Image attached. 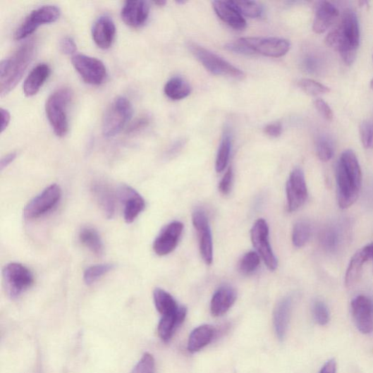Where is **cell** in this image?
<instances>
[{"mask_svg": "<svg viewBox=\"0 0 373 373\" xmlns=\"http://www.w3.org/2000/svg\"><path fill=\"white\" fill-rule=\"evenodd\" d=\"M338 202L339 207L348 209L358 200L362 186V171L352 149L342 153L336 169Z\"/></svg>", "mask_w": 373, "mask_h": 373, "instance_id": "obj_1", "label": "cell"}, {"mask_svg": "<svg viewBox=\"0 0 373 373\" xmlns=\"http://www.w3.org/2000/svg\"><path fill=\"white\" fill-rule=\"evenodd\" d=\"M325 42L336 50L347 65L353 64L356 59L360 42L359 20L355 12L350 8L343 11L341 25L331 31Z\"/></svg>", "mask_w": 373, "mask_h": 373, "instance_id": "obj_2", "label": "cell"}, {"mask_svg": "<svg viewBox=\"0 0 373 373\" xmlns=\"http://www.w3.org/2000/svg\"><path fill=\"white\" fill-rule=\"evenodd\" d=\"M33 40L21 46L11 56L0 63V95L9 94L23 77L35 54Z\"/></svg>", "mask_w": 373, "mask_h": 373, "instance_id": "obj_3", "label": "cell"}, {"mask_svg": "<svg viewBox=\"0 0 373 373\" xmlns=\"http://www.w3.org/2000/svg\"><path fill=\"white\" fill-rule=\"evenodd\" d=\"M73 97L68 87H61L54 92L48 99L46 112L55 134L63 137L68 134L69 121L67 109Z\"/></svg>", "mask_w": 373, "mask_h": 373, "instance_id": "obj_4", "label": "cell"}, {"mask_svg": "<svg viewBox=\"0 0 373 373\" xmlns=\"http://www.w3.org/2000/svg\"><path fill=\"white\" fill-rule=\"evenodd\" d=\"M133 115V107L123 97L116 99L106 109L102 123V133L105 137L118 135Z\"/></svg>", "mask_w": 373, "mask_h": 373, "instance_id": "obj_5", "label": "cell"}, {"mask_svg": "<svg viewBox=\"0 0 373 373\" xmlns=\"http://www.w3.org/2000/svg\"><path fill=\"white\" fill-rule=\"evenodd\" d=\"M188 48L192 54L211 73L237 80L245 78V74L243 71L234 67L224 58L192 42L189 43Z\"/></svg>", "mask_w": 373, "mask_h": 373, "instance_id": "obj_6", "label": "cell"}, {"mask_svg": "<svg viewBox=\"0 0 373 373\" xmlns=\"http://www.w3.org/2000/svg\"><path fill=\"white\" fill-rule=\"evenodd\" d=\"M3 277L6 293L11 299L18 298L34 283L30 270L18 262L8 264L3 271Z\"/></svg>", "mask_w": 373, "mask_h": 373, "instance_id": "obj_7", "label": "cell"}, {"mask_svg": "<svg viewBox=\"0 0 373 373\" xmlns=\"http://www.w3.org/2000/svg\"><path fill=\"white\" fill-rule=\"evenodd\" d=\"M60 15V9L52 6H42L33 11L16 30L14 34L15 39H24L33 34L40 26L54 23Z\"/></svg>", "mask_w": 373, "mask_h": 373, "instance_id": "obj_8", "label": "cell"}, {"mask_svg": "<svg viewBox=\"0 0 373 373\" xmlns=\"http://www.w3.org/2000/svg\"><path fill=\"white\" fill-rule=\"evenodd\" d=\"M250 233L252 245L257 253L271 271L276 270L278 261L269 243V228L265 219H259L254 224Z\"/></svg>", "mask_w": 373, "mask_h": 373, "instance_id": "obj_9", "label": "cell"}, {"mask_svg": "<svg viewBox=\"0 0 373 373\" xmlns=\"http://www.w3.org/2000/svg\"><path fill=\"white\" fill-rule=\"evenodd\" d=\"M72 63L76 71L87 84L101 85L106 77L104 63L96 58L76 54L73 56Z\"/></svg>", "mask_w": 373, "mask_h": 373, "instance_id": "obj_10", "label": "cell"}, {"mask_svg": "<svg viewBox=\"0 0 373 373\" xmlns=\"http://www.w3.org/2000/svg\"><path fill=\"white\" fill-rule=\"evenodd\" d=\"M254 53L278 58L287 54L291 49L288 40L277 37H243L239 39Z\"/></svg>", "mask_w": 373, "mask_h": 373, "instance_id": "obj_11", "label": "cell"}, {"mask_svg": "<svg viewBox=\"0 0 373 373\" xmlns=\"http://www.w3.org/2000/svg\"><path fill=\"white\" fill-rule=\"evenodd\" d=\"M61 190L54 184L44 190L29 202L24 210L27 219H37L51 210L60 201Z\"/></svg>", "mask_w": 373, "mask_h": 373, "instance_id": "obj_12", "label": "cell"}, {"mask_svg": "<svg viewBox=\"0 0 373 373\" xmlns=\"http://www.w3.org/2000/svg\"><path fill=\"white\" fill-rule=\"evenodd\" d=\"M288 210L295 212L299 209L308 197L305 175L300 168L295 169L291 173L286 186Z\"/></svg>", "mask_w": 373, "mask_h": 373, "instance_id": "obj_13", "label": "cell"}, {"mask_svg": "<svg viewBox=\"0 0 373 373\" xmlns=\"http://www.w3.org/2000/svg\"><path fill=\"white\" fill-rule=\"evenodd\" d=\"M353 317L359 331L365 335L373 332V301L365 295H359L350 303Z\"/></svg>", "mask_w": 373, "mask_h": 373, "instance_id": "obj_14", "label": "cell"}, {"mask_svg": "<svg viewBox=\"0 0 373 373\" xmlns=\"http://www.w3.org/2000/svg\"><path fill=\"white\" fill-rule=\"evenodd\" d=\"M192 224L200 240V252L207 265L213 260V244L211 228L205 212L197 209L192 214Z\"/></svg>", "mask_w": 373, "mask_h": 373, "instance_id": "obj_15", "label": "cell"}, {"mask_svg": "<svg viewBox=\"0 0 373 373\" xmlns=\"http://www.w3.org/2000/svg\"><path fill=\"white\" fill-rule=\"evenodd\" d=\"M184 226L181 222H173L166 226L153 244V250L159 256H165L177 247Z\"/></svg>", "mask_w": 373, "mask_h": 373, "instance_id": "obj_16", "label": "cell"}, {"mask_svg": "<svg viewBox=\"0 0 373 373\" xmlns=\"http://www.w3.org/2000/svg\"><path fill=\"white\" fill-rule=\"evenodd\" d=\"M119 197L124 204V219L127 224L133 223L144 211L145 202L133 188L123 185L119 188Z\"/></svg>", "mask_w": 373, "mask_h": 373, "instance_id": "obj_17", "label": "cell"}, {"mask_svg": "<svg viewBox=\"0 0 373 373\" xmlns=\"http://www.w3.org/2000/svg\"><path fill=\"white\" fill-rule=\"evenodd\" d=\"M149 14V6L143 0H131L125 3L121 18L124 23L134 28L142 27L145 24Z\"/></svg>", "mask_w": 373, "mask_h": 373, "instance_id": "obj_18", "label": "cell"}, {"mask_svg": "<svg viewBox=\"0 0 373 373\" xmlns=\"http://www.w3.org/2000/svg\"><path fill=\"white\" fill-rule=\"evenodd\" d=\"M116 35V27L111 17L99 18L92 29V36L96 45L102 49L111 48Z\"/></svg>", "mask_w": 373, "mask_h": 373, "instance_id": "obj_19", "label": "cell"}, {"mask_svg": "<svg viewBox=\"0 0 373 373\" xmlns=\"http://www.w3.org/2000/svg\"><path fill=\"white\" fill-rule=\"evenodd\" d=\"M339 16L338 8L330 2L322 1L317 7L313 30L317 34H323L337 20Z\"/></svg>", "mask_w": 373, "mask_h": 373, "instance_id": "obj_20", "label": "cell"}, {"mask_svg": "<svg viewBox=\"0 0 373 373\" xmlns=\"http://www.w3.org/2000/svg\"><path fill=\"white\" fill-rule=\"evenodd\" d=\"M214 10L217 16L226 25L235 30H244L247 27V22L229 1H214Z\"/></svg>", "mask_w": 373, "mask_h": 373, "instance_id": "obj_21", "label": "cell"}, {"mask_svg": "<svg viewBox=\"0 0 373 373\" xmlns=\"http://www.w3.org/2000/svg\"><path fill=\"white\" fill-rule=\"evenodd\" d=\"M237 298L235 289L224 286L216 291L211 301V312L214 317H221L231 308Z\"/></svg>", "mask_w": 373, "mask_h": 373, "instance_id": "obj_22", "label": "cell"}, {"mask_svg": "<svg viewBox=\"0 0 373 373\" xmlns=\"http://www.w3.org/2000/svg\"><path fill=\"white\" fill-rule=\"evenodd\" d=\"M293 301L291 298H284L280 300L274 313V324L275 331L279 340L286 336L291 319Z\"/></svg>", "mask_w": 373, "mask_h": 373, "instance_id": "obj_23", "label": "cell"}, {"mask_svg": "<svg viewBox=\"0 0 373 373\" xmlns=\"http://www.w3.org/2000/svg\"><path fill=\"white\" fill-rule=\"evenodd\" d=\"M92 192L103 213L108 219L114 217L116 213V196L113 190L102 182L95 183Z\"/></svg>", "mask_w": 373, "mask_h": 373, "instance_id": "obj_24", "label": "cell"}, {"mask_svg": "<svg viewBox=\"0 0 373 373\" xmlns=\"http://www.w3.org/2000/svg\"><path fill=\"white\" fill-rule=\"evenodd\" d=\"M187 309L185 306H180L177 312L162 316L158 327L159 337L164 342H169L177 329L185 321Z\"/></svg>", "mask_w": 373, "mask_h": 373, "instance_id": "obj_25", "label": "cell"}, {"mask_svg": "<svg viewBox=\"0 0 373 373\" xmlns=\"http://www.w3.org/2000/svg\"><path fill=\"white\" fill-rule=\"evenodd\" d=\"M51 71L47 63H39L30 72L24 84L25 94L31 97L36 95L49 79Z\"/></svg>", "mask_w": 373, "mask_h": 373, "instance_id": "obj_26", "label": "cell"}, {"mask_svg": "<svg viewBox=\"0 0 373 373\" xmlns=\"http://www.w3.org/2000/svg\"><path fill=\"white\" fill-rule=\"evenodd\" d=\"M214 335V330L211 325L204 324L195 329L188 340L189 352L191 353L199 352L211 343Z\"/></svg>", "mask_w": 373, "mask_h": 373, "instance_id": "obj_27", "label": "cell"}, {"mask_svg": "<svg viewBox=\"0 0 373 373\" xmlns=\"http://www.w3.org/2000/svg\"><path fill=\"white\" fill-rule=\"evenodd\" d=\"M192 92L190 84L181 77L170 79L164 87L166 96L172 100H181L188 97Z\"/></svg>", "mask_w": 373, "mask_h": 373, "instance_id": "obj_28", "label": "cell"}, {"mask_svg": "<svg viewBox=\"0 0 373 373\" xmlns=\"http://www.w3.org/2000/svg\"><path fill=\"white\" fill-rule=\"evenodd\" d=\"M367 262L361 250L357 252L350 259L346 274L345 283L348 288H352L360 279L365 263Z\"/></svg>", "mask_w": 373, "mask_h": 373, "instance_id": "obj_29", "label": "cell"}, {"mask_svg": "<svg viewBox=\"0 0 373 373\" xmlns=\"http://www.w3.org/2000/svg\"><path fill=\"white\" fill-rule=\"evenodd\" d=\"M155 305L158 312L162 315H168L179 309V305L176 300L165 291L157 288L153 293Z\"/></svg>", "mask_w": 373, "mask_h": 373, "instance_id": "obj_30", "label": "cell"}, {"mask_svg": "<svg viewBox=\"0 0 373 373\" xmlns=\"http://www.w3.org/2000/svg\"><path fill=\"white\" fill-rule=\"evenodd\" d=\"M80 243L98 256L104 254L102 240L97 231L91 228L82 229L79 236Z\"/></svg>", "mask_w": 373, "mask_h": 373, "instance_id": "obj_31", "label": "cell"}, {"mask_svg": "<svg viewBox=\"0 0 373 373\" xmlns=\"http://www.w3.org/2000/svg\"><path fill=\"white\" fill-rule=\"evenodd\" d=\"M312 228L309 222L300 221L295 224L293 231V245L300 248L304 247L310 239Z\"/></svg>", "mask_w": 373, "mask_h": 373, "instance_id": "obj_32", "label": "cell"}, {"mask_svg": "<svg viewBox=\"0 0 373 373\" xmlns=\"http://www.w3.org/2000/svg\"><path fill=\"white\" fill-rule=\"evenodd\" d=\"M231 140L229 134L226 133L219 145L215 163L216 172L221 173L226 168L231 153Z\"/></svg>", "mask_w": 373, "mask_h": 373, "instance_id": "obj_33", "label": "cell"}, {"mask_svg": "<svg viewBox=\"0 0 373 373\" xmlns=\"http://www.w3.org/2000/svg\"><path fill=\"white\" fill-rule=\"evenodd\" d=\"M340 233L334 227H326L320 235V243L323 248L327 251H334L340 243Z\"/></svg>", "mask_w": 373, "mask_h": 373, "instance_id": "obj_34", "label": "cell"}, {"mask_svg": "<svg viewBox=\"0 0 373 373\" xmlns=\"http://www.w3.org/2000/svg\"><path fill=\"white\" fill-rule=\"evenodd\" d=\"M230 4L243 16L256 18L262 13V7L255 1H229Z\"/></svg>", "mask_w": 373, "mask_h": 373, "instance_id": "obj_35", "label": "cell"}, {"mask_svg": "<svg viewBox=\"0 0 373 373\" xmlns=\"http://www.w3.org/2000/svg\"><path fill=\"white\" fill-rule=\"evenodd\" d=\"M298 85L306 94L310 96H317L331 92L330 87L312 79H302L299 81Z\"/></svg>", "mask_w": 373, "mask_h": 373, "instance_id": "obj_36", "label": "cell"}, {"mask_svg": "<svg viewBox=\"0 0 373 373\" xmlns=\"http://www.w3.org/2000/svg\"><path fill=\"white\" fill-rule=\"evenodd\" d=\"M114 269V266L112 264H100L87 268L84 272V281L86 284L91 285Z\"/></svg>", "mask_w": 373, "mask_h": 373, "instance_id": "obj_37", "label": "cell"}, {"mask_svg": "<svg viewBox=\"0 0 373 373\" xmlns=\"http://www.w3.org/2000/svg\"><path fill=\"white\" fill-rule=\"evenodd\" d=\"M259 256L255 252H249L241 258L238 269L241 274L249 275L252 274L259 265Z\"/></svg>", "mask_w": 373, "mask_h": 373, "instance_id": "obj_38", "label": "cell"}, {"mask_svg": "<svg viewBox=\"0 0 373 373\" xmlns=\"http://www.w3.org/2000/svg\"><path fill=\"white\" fill-rule=\"evenodd\" d=\"M313 316L317 323L321 326L326 325L330 322V312L326 304L321 301L314 302L312 308Z\"/></svg>", "mask_w": 373, "mask_h": 373, "instance_id": "obj_39", "label": "cell"}, {"mask_svg": "<svg viewBox=\"0 0 373 373\" xmlns=\"http://www.w3.org/2000/svg\"><path fill=\"white\" fill-rule=\"evenodd\" d=\"M130 373H156V363L153 357L146 353Z\"/></svg>", "mask_w": 373, "mask_h": 373, "instance_id": "obj_40", "label": "cell"}, {"mask_svg": "<svg viewBox=\"0 0 373 373\" xmlns=\"http://www.w3.org/2000/svg\"><path fill=\"white\" fill-rule=\"evenodd\" d=\"M317 153L319 159L323 162H327L334 157V149L330 141L321 139L317 145Z\"/></svg>", "mask_w": 373, "mask_h": 373, "instance_id": "obj_41", "label": "cell"}, {"mask_svg": "<svg viewBox=\"0 0 373 373\" xmlns=\"http://www.w3.org/2000/svg\"><path fill=\"white\" fill-rule=\"evenodd\" d=\"M360 133L363 146L367 149L373 148V123L362 122L360 125Z\"/></svg>", "mask_w": 373, "mask_h": 373, "instance_id": "obj_42", "label": "cell"}, {"mask_svg": "<svg viewBox=\"0 0 373 373\" xmlns=\"http://www.w3.org/2000/svg\"><path fill=\"white\" fill-rule=\"evenodd\" d=\"M225 49L228 51L233 52L241 55H252L255 54L251 49H250L245 44L238 39L236 42H230L227 44Z\"/></svg>", "mask_w": 373, "mask_h": 373, "instance_id": "obj_43", "label": "cell"}, {"mask_svg": "<svg viewBox=\"0 0 373 373\" xmlns=\"http://www.w3.org/2000/svg\"><path fill=\"white\" fill-rule=\"evenodd\" d=\"M233 182V171L231 167L225 173L224 178L219 183V190L224 195H228L231 190Z\"/></svg>", "mask_w": 373, "mask_h": 373, "instance_id": "obj_44", "label": "cell"}, {"mask_svg": "<svg viewBox=\"0 0 373 373\" xmlns=\"http://www.w3.org/2000/svg\"><path fill=\"white\" fill-rule=\"evenodd\" d=\"M60 49L66 55H74L77 51V45L73 37H65L61 40Z\"/></svg>", "mask_w": 373, "mask_h": 373, "instance_id": "obj_45", "label": "cell"}, {"mask_svg": "<svg viewBox=\"0 0 373 373\" xmlns=\"http://www.w3.org/2000/svg\"><path fill=\"white\" fill-rule=\"evenodd\" d=\"M314 105L320 115L327 121H332L334 113L332 109L323 99H318L314 102Z\"/></svg>", "mask_w": 373, "mask_h": 373, "instance_id": "obj_46", "label": "cell"}, {"mask_svg": "<svg viewBox=\"0 0 373 373\" xmlns=\"http://www.w3.org/2000/svg\"><path fill=\"white\" fill-rule=\"evenodd\" d=\"M265 133L270 137L277 138L282 133V126L280 123L269 124L265 128Z\"/></svg>", "mask_w": 373, "mask_h": 373, "instance_id": "obj_47", "label": "cell"}, {"mask_svg": "<svg viewBox=\"0 0 373 373\" xmlns=\"http://www.w3.org/2000/svg\"><path fill=\"white\" fill-rule=\"evenodd\" d=\"M149 123V121L147 118H139L137 121L130 125L129 129H128V133L133 134L137 133V131L147 127Z\"/></svg>", "mask_w": 373, "mask_h": 373, "instance_id": "obj_48", "label": "cell"}, {"mask_svg": "<svg viewBox=\"0 0 373 373\" xmlns=\"http://www.w3.org/2000/svg\"><path fill=\"white\" fill-rule=\"evenodd\" d=\"M337 363L334 359L327 361L319 373H336Z\"/></svg>", "mask_w": 373, "mask_h": 373, "instance_id": "obj_49", "label": "cell"}, {"mask_svg": "<svg viewBox=\"0 0 373 373\" xmlns=\"http://www.w3.org/2000/svg\"><path fill=\"white\" fill-rule=\"evenodd\" d=\"M11 114L7 111V109L2 108L1 109V133H3L4 131L8 128L10 122H11Z\"/></svg>", "mask_w": 373, "mask_h": 373, "instance_id": "obj_50", "label": "cell"}, {"mask_svg": "<svg viewBox=\"0 0 373 373\" xmlns=\"http://www.w3.org/2000/svg\"><path fill=\"white\" fill-rule=\"evenodd\" d=\"M16 157V152H11L10 153V154L4 157L2 159L1 163H0V169H1V171L8 167L12 162H13Z\"/></svg>", "mask_w": 373, "mask_h": 373, "instance_id": "obj_51", "label": "cell"}, {"mask_svg": "<svg viewBox=\"0 0 373 373\" xmlns=\"http://www.w3.org/2000/svg\"><path fill=\"white\" fill-rule=\"evenodd\" d=\"M360 250L367 261L369 259H373V243L367 245Z\"/></svg>", "mask_w": 373, "mask_h": 373, "instance_id": "obj_52", "label": "cell"}, {"mask_svg": "<svg viewBox=\"0 0 373 373\" xmlns=\"http://www.w3.org/2000/svg\"><path fill=\"white\" fill-rule=\"evenodd\" d=\"M183 146H184V142L183 140L177 142L170 149L169 154L171 156L173 155V154H176V153H178L179 151H181L182 149Z\"/></svg>", "mask_w": 373, "mask_h": 373, "instance_id": "obj_53", "label": "cell"}, {"mask_svg": "<svg viewBox=\"0 0 373 373\" xmlns=\"http://www.w3.org/2000/svg\"><path fill=\"white\" fill-rule=\"evenodd\" d=\"M154 3H155V4H157L159 6H164L166 4V1H163V0H159V1H156Z\"/></svg>", "mask_w": 373, "mask_h": 373, "instance_id": "obj_54", "label": "cell"}, {"mask_svg": "<svg viewBox=\"0 0 373 373\" xmlns=\"http://www.w3.org/2000/svg\"><path fill=\"white\" fill-rule=\"evenodd\" d=\"M370 86H371V89L373 90V79L371 80Z\"/></svg>", "mask_w": 373, "mask_h": 373, "instance_id": "obj_55", "label": "cell"}]
</instances>
